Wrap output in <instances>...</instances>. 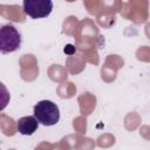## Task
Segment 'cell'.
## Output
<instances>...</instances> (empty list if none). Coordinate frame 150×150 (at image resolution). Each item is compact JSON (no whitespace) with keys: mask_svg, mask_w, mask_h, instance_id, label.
<instances>
[{"mask_svg":"<svg viewBox=\"0 0 150 150\" xmlns=\"http://www.w3.org/2000/svg\"><path fill=\"white\" fill-rule=\"evenodd\" d=\"M34 117L38 122L45 127H50L60 121V110L56 103L49 100H42L38 102L33 108Z\"/></svg>","mask_w":150,"mask_h":150,"instance_id":"1","label":"cell"},{"mask_svg":"<svg viewBox=\"0 0 150 150\" xmlns=\"http://www.w3.org/2000/svg\"><path fill=\"white\" fill-rule=\"evenodd\" d=\"M21 46V34L11 23L4 25L0 29V50L4 54L13 53Z\"/></svg>","mask_w":150,"mask_h":150,"instance_id":"2","label":"cell"},{"mask_svg":"<svg viewBox=\"0 0 150 150\" xmlns=\"http://www.w3.org/2000/svg\"><path fill=\"white\" fill-rule=\"evenodd\" d=\"M22 9L26 15L32 19L47 18L53 11V1L50 0H25Z\"/></svg>","mask_w":150,"mask_h":150,"instance_id":"3","label":"cell"},{"mask_svg":"<svg viewBox=\"0 0 150 150\" xmlns=\"http://www.w3.org/2000/svg\"><path fill=\"white\" fill-rule=\"evenodd\" d=\"M39 122L34 116H23L16 121V130L25 136L33 135L39 127Z\"/></svg>","mask_w":150,"mask_h":150,"instance_id":"4","label":"cell"}]
</instances>
